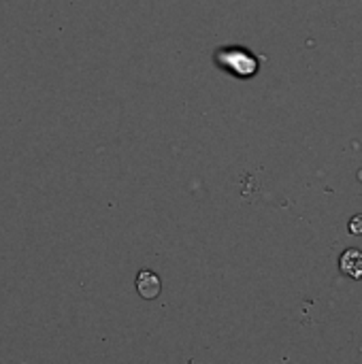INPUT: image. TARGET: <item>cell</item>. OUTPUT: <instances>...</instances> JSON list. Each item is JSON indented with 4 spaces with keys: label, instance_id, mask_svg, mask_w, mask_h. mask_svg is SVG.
<instances>
[{
    "label": "cell",
    "instance_id": "cell-1",
    "mask_svg": "<svg viewBox=\"0 0 362 364\" xmlns=\"http://www.w3.org/2000/svg\"><path fill=\"white\" fill-rule=\"evenodd\" d=\"M213 62L220 70L237 79H252L260 70V58L241 45H226V47L215 49Z\"/></svg>",
    "mask_w": 362,
    "mask_h": 364
},
{
    "label": "cell",
    "instance_id": "cell-4",
    "mask_svg": "<svg viewBox=\"0 0 362 364\" xmlns=\"http://www.w3.org/2000/svg\"><path fill=\"white\" fill-rule=\"evenodd\" d=\"M350 232L352 235H362V213L361 215H354L350 220Z\"/></svg>",
    "mask_w": 362,
    "mask_h": 364
},
{
    "label": "cell",
    "instance_id": "cell-2",
    "mask_svg": "<svg viewBox=\"0 0 362 364\" xmlns=\"http://www.w3.org/2000/svg\"><path fill=\"white\" fill-rule=\"evenodd\" d=\"M137 290H139V296L145 299V301H154L160 296V290H162V282L160 277L154 273V271H141L137 275Z\"/></svg>",
    "mask_w": 362,
    "mask_h": 364
},
{
    "label": "cell",
    "instance_id": "cell-3",
    "mask_svg": "<svg viewBox=\"0 0 362 364\" xmlns=\"http://www.w3.org/2000/svg\"><path fill=\"white\" fill-rule=\"evenodd\" d=\"M339 271L346 275V277H352V279H362V252L352 247V250H346L339 258Z\"/></svg>",
    "mask_w": 362,
    "mask_h": 364
}]
</instances>
